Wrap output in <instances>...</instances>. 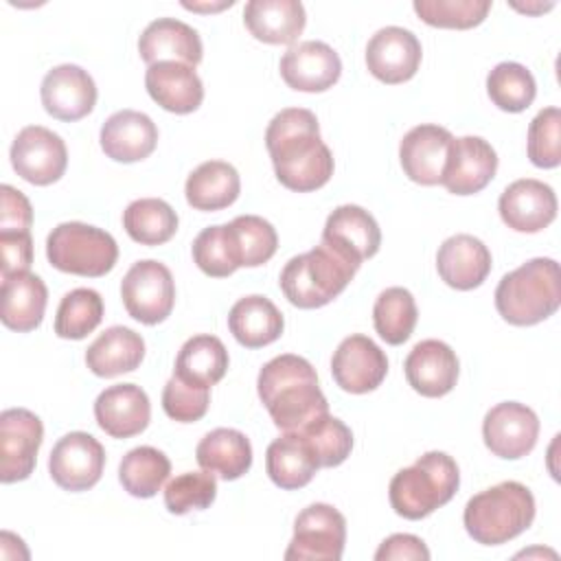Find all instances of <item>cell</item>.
I'll list each match as a JSON object with an SVG mask.
<instances>
[{"label":"cell","instance_id":"4","mask_svg":"<svg viewBox=\"0 0 561 561\" xmlns=\"http://www.w3.org/2000/svg\"><path fill=\"white\" fill-rule=\"evenodd\" d=\"M535 519V497L522 482L506 480L476 493L462 513L469 537L482 546H500L522 535Z\"/></svg>","mask_w":561,"mask_h":561},{"label":"cell","instance_id":"24","mask_svg":"<svg viewBox=\"0 0 561 561\" xmlns=\"http://www.w3.org/2000/svg\"><path fill=\"white\" fill-rule=\"evenodd\" d=\"M138 53L142 61H178L186 66H197L202 61V39L193 26L175 18H158L149 22L138 39Z\"/></svg>","mask_w":561,"mask_h":561},{"label":"cell","instance_id":"15","mask_svg":"<svg viewBox=\"0 0 561 561\" xmlns=\"http://www.w3.org/2000/svg\"><path fill=\"white\" fill-rule=\"evenodd\" d=\"M421 57L419 37L403 26L379 28L366 46L368 72L388 85L412 79L421 66Z\"/></svg>","mask_w":561,"mask_h":561},{"label":"cell","instance_id":"44","mask_svg":"<svg viewBox=\"0 0 561 561\" xmlns=\"http://www.w3.org/2000/svg\"><path fill=\"white\" fill-rule=\"evenodd\" d=\"M193 261L195 265L213 278L230 276L239 265L234 245L230 241L228 224L204 228L193 241Z\"/></svg>","mask_w":561,"mask_h":561},{"label":"cell","instance_id":"25","mask_svg":"<svg viewBox=\"0 0 561 561\" xmlns=\"http://www.w3.org/2000/svg\"><path fill=\"white\" fill-rule=\"evenodd\" d=\"M101 149L116 162H138L153 153L158 145L156 123L136 110L114 112L101 125Z\"/></svg>","mask_w":561,"mask_h":561},{"label":"cell","instance_id":"6","mask_svg":"<svg viewBox=\"0 0 561 561\" xmlns=\"http://www.w3.org/2000/svg\"><path fill=\"white\" fill-rule=\"evenodd\" d=\"M357 267L320 243L291 256L278 278L285 298L298 309H318L337 298L353 280Z\"/></svg>","mask_w":561,"mask_h":561},{"label":"cell","instance_id":"28","mask_svg":"<svg viewBox=\"0 0 561 561\" xmlns=\"http://www.w3.org/2000/svg\"><path fill=\"white\" fill-rule=\"evenodd\" d=\"M245 28L265 44H291L305 31L307 13L298 0H250L243 9Z\"/></svg>","mask_w":561,"mask_h":561},{"label":"cell","instance_id":"14","mask_svg":"<svg viewBox=\"0 0 561 561\" xmlns=\"http://www.w3.org/2000/svg\"><path fill=\"white\" fill-rule=\"evenodd\" d=\"M322 243L359 270L366 259L377 254L381 245V230L366 208L344 204L327 217Z\"/></svg>","mask_w":561,"mask_h":561},{"label":"cell","instance_id":"26","mask_svg":"<svg viewBox=\"0 0 561 561\" xmlns=\"http://www.w3.org/2000/svg\"><path fill=\"white\" fill-rule=\"evenodd\" d=\"M436 270L449 287L469 291L486 280L491 272V252L473 234H454L438 248Z\"/></svg>","mask_w":561,"mask_h":561},{"label":"cell","instance_id":"7","mask_svg":"<svg viewBox=\"0 0 561 561\" xmlns=\"http://www.w3.org/2000/svg\"><path fill=\"white\" fill-rule=\"evenodd\" d=\"M48 263L66 274L99 278L118 259V245L110 232L83 221H64L46 239Z\"/></svg>","mask_w":561,"mask_h":561},{"label":"cell","instance_id":"40","mask_svg":"<svg viewBox=\"0 0 561 561\" xmlns=\"http://www.w3.org/2000/svg\"><path fill=\"white\" fill-rule=\"evenodd\" d=\"M103 320V298L96 289L77 287L68 291L55 316V333L64 340H83Z\"/></svg>","mask_w":561,"mask_h":561},{"label":"cell","instance_id":"33","mask_svg":"<svg viewBox=\"0 0 561 561\" xmlns=\"http://www.w3.org/2000/svg\"><path fill=\"white\" fill-rule=\"evenodd\" d=\"M195 458L204 471L221 480H237L252 467V445L243 432L217 427L197 443Z\"/></svg>","mask_w":561,"mask_h":561},{"label":"cell","instance_id":"34","mask_svg":"<svg viewBox=\"0 0 561 561\" xmlns=\"http://www.w3.org/2000/svg\"><path fill=\"white\" fill-rule=\"evenodd\" d=\"M241 191L237 169L224 160L202 162L191 171L184 184L186 202L195 210H221L230 206Z\"/></svg>","mask_w":561,"mask_h":561},{"label":"cell","instance_id":"42","mask_svg":"<svg viewBox=\"0 0 561 561\" xmlns=\"http://www.w3.org/2000/svg\"><path fill=\"white\" fill-rule=\"evenodd\" d=\"M298 434L305 436L320 467H337L351 456L353 432L344 421L331 416L329 412L298 430Z\"/></svg>","mask_w":561,"mask_h":561},{"label":"cell","instance_id":"49","mask_svg":"<svg viewBox=\"0 0 561 561\" xmlns=\"http://www.w3.org/2000/svg\"><path fill=\"white\" fill-rule=\"evenodd\" d=\"M0 199V232H28L33 224V208L26 195L9 184H2Z\"/></svg>","mask_w":561,"mask_h":561},{"label":"cell","instance_id":"29","mask_svg":"<svg viewBox=\"0 0 561 561\" xmlns=\"http://www.w3.org/2000/svg\"><path fill=\"white\" fill-rule=\"evenodd\" d=\"M265 469L276 486L294 491L307 486L320 465L302 434L283 432V436L272 440L265 451Z\"/></svg>","mask_w":561,"mask_h":561},{"label":"cell","instance_id":"21","mask_svg":"<svg viewBox=\"0 0 561 561\" xmlns=\"http://www.w3.org/2000/svg\"><path fill=\"white\" fill-rule=\"evenodd\" d=\"M451 140V131L440 125L412 127L399 145V160L403 173L412 182L423 186L440 184Z\"/></svg>","mask_w":561,"mask_h":561},{"label":"cell","instance_id":"11","mask_svg":"<svg viewBox=\"0 0 561 561\" xmlns=\"http://www.w3.org/2000/svg\"><path fill=\"white\" fill-rule=\"evenodd\" d=\"M11 164L22 180L35 186L53 184L64 175L68 164L66 142L59 134L42 125H28L18 131L11 145Z\"/></svg>","mask_w":561,"mask_h":561},{"label":"cell","instance_id":"45","mask_svg":"<svg viewBox=\"0 0 561 561\" xmlns=\"http://www.w3.org/2000/svg\"><path fill=\"white\" fill-rule=\"evenodd\" d=\"M217 480L210 471H186L175 476L164 489V506L173 515L204 511L215 502Z\"/></svg>","mask_w":561,"mask_h":561},{"label":"cell","instance_id":"5","mask_svg":"<svg viewBox=\"0 0 561 561\" xmlns=\"http://www.w3.org/2000/svg\"><path fill=\"white\" fill-rule=\"evenodd\" d=\"M460 471L445 451H427L397 471L388 486L390 506L405 519H423L445 506L458 491Z\"/></svg>","mask_w":561,"mask_h":561},{"label":"cell","instance_id":"41","mask_svg":"<svg viewBox=\"0 0 561 561\" xmlns=\"http://www.w3.org/2000/svg\"><path fill=\"white\" fill-rule=\"evenodd\" d=\"M486 92L500 110L524 112L535 101L537 83L526 66L517 61H502L489 72Z\"/></svg>","mask_w":561,"mask_h":561},{"label":"cell","instance_id":"43","mask_svg":"<svg viewBox=\"0 0 561 561\" xmlns=\"http://www.w3.org/2000/svg\"><path fill=\"white\" fill-rule=\"evenodd\" d=\"M416 15L438 28H473L491 11V0H414Z\"/></svg>","mask_w":561,"mask_h":561},{"label":"cell","instance_id":"17","mask_svg":"<svg viewBox=\"0 0 561 561\" xmlns=\"http://www.w3.org/2000/svg\"><path fill=\"white\" fill-rule=\"evenodd\" d=\"M44 110L57 121H79L94 110V79L77 64H61L48 70L39 88Z\"/></svg>","mask_w":561,"mask_h":561},{"label":"cell","instance_id":"10","mask_svg":"<svg viewBox=\"0 0 561 561\" xmlns=\"http://www.w3.org/2000/svg\"><path fill=\"white\" fill-rule=\"evenodd\" d=\"M44 440L39 416L26 408H9L0 414V480L4 484L26 480Z\"/></svg>","mask_w":561,"mask_h":561},{"label":"cell","instance_id":"20","mask_svg":"<svg viewBox=\"0 0 561 561\" xmlns=\"http://www.w3.org/2000/svg\"><path fill=\"white\" fill-rule=\"evenodd\" d=\"M340 75V55L318 39L289 46L280 59L283 81L298 92H324L337 83Z\"/></svg>","mask_w":561,"mask_h":561},{"label":"cell","instance_id":"19","mask_svg":"<svg viewBox=\"0 0 561 561\" xmlns=\"http://www.w3.org/2000/svg\"><path fill=\"white\" fill-rule=\"evenodd\" d=\"M497 210L511 230L539 232L557 217V195L546 182L522 178L502 191Z\"/></svg>","mask_w":561,"mask_h":561},{"label":"cell","instance_id":"9","mask_svg":"<svg viewBox=\"0 0 561 561\" xmlns=\"http://www.w3.org/2000/svg\"><path fill=\"white\" fill-rule=\"evenodd\" d=\"M121 298L127 313L142 324L167 320L175 305V283L169 267L153 259L134 263L123 276Z\"/></svg>","mask_w":561,"mask_h":561},{"label":"cell","instance_id":"30","mask_svg":"<svg viewBox=\"0 0 561 561\" xmlns=\"http://www.w3.org/2000/svg\"><path fill=\"white\" fill-rule=\"evenodd\" d=\"M48 289L37 274L22 272L2 278V322L11 331L26 333L42 324Z\"/></svg>","mask_w":561,"mask_h":561},{"label":"cell","instance_id":"39","mask_svg":"<svg viewBox=\"0 0 561 561\" xmlns=\"http://www.w3.org/2000/svg\"><path fill=\"white\" fill-rule=\"evenodd\" d=\"M228 232L241 267H256L267 263L278 248V234L274 226L259 215L234 217L228 224Z\"/></svg>","mask_w":561,"mask_h":561},{"label":"cell","instance_id":"8","mask_svg":"<svg viewBox=\"0 0 561 561\" xmlns=\"http://www.w3.org/2000/svg\"><path fill=\"white\" fill-rule=\"evenodd\" d=\"M346 543V519L331 504L316 502L294 522V537L285 550L287 561H340Z\"/></svg>","mask_w":561,"mask_h":561},{"label":"cell","instance_id":"13","mask_svg":"<svg viewBox=\"0 0 561 561\" xmlns=\"http://www.w3.org/2000/svg\"><path fill=\"white\" fill-rule=\"evenodd\" d=\"M539 436L537 414L517 401L493 405L482 421V438L497 458L517 460L533 451Z\"/></svg>","mask_w":561,"mask_h":561},{"label":"cell","instance_id":"23","mask_svg":"<svg viewBox=\"0 0 561 561\" xmlns=\"http://www.w3.org/2000/svg\"><path fill=\"white\" fill-rule=\"evenodd\" d=\"M94 419L112 438H129L149 425L151 403L140 386L116 383L96 397Z\"/></svg>","mask_w":561,"mask_h":561},{"label":"cell","instance_id":"3","mask_svg":"<svg viewBox=\"0 0 561 561\" xmlns=\"http://www.w3.org/2000/svg\"><path fill=\"white\" fill-rule=\"evenodd\" d=\"M561 305L559 263L537 256L502 276L495 287L497 313L515 327H533L550 318Z\"/></svg>","mask_w":561,"mask_h":561},{"label":"cell","instance_id":"37","mask_svg":"<svg viewBox=\"0 0 561 561\" xmlns=\"http://www.w3.org/2000/svg\"><path fill=\"white\" fill-rule=\"evenodd\" d=\"M123 228L140 245H160L175 234L178 213L164 199L140 197L125 208Z\"/></svg>","mask_w":561,"mask_h":561},{"label":"cell","instance_id":"16","mask_svg":"<svg viewBox=\"0 0 561 561\" xmlns=\"http://www.w3.org/2000/svg\"><path fill=\"white\" fill-rule=\"evenodd\" d=\"M386 353L362 333L344 337L331 357V375L335 383L351 394L375 390L386 379Z\"/></svg>","mask_w":561,"mask_h":561},{"label":"cell","instance_id":"38","mask_svg":"<svg viewBox=\"0 0 561 561\" xmlns=\"http://www.w3.org/2000/svg\"><path fill=\"white\" fill-rule=\"evenodd\" d=\"M416 320L419 309L414 296L405 287H388L377 296L373 307V324L386 344H403L412 335Z\"/></svg>","mask_w":561,"mask_h":561},{"label":"cell","instance_id":"31","mask_svg":"<svg viewBox=\"0 0 561 561\" xmlns=\"http://www.w3.org/2000/svg\"><path fill=\"white\" fill-rule=\"evenodd\" d=\"M228 329L245 348H261L276 342L285 329L278 307L259 294L239 298L228 313Z\"/></svg>","mask_w":561,"mask_h":561},{"label":"cell","instance_id":"35","mask_svg":"<svg viewBox=\"0 0 561 561\" xmlns=\"http://www.w3.org/2000/svg\"><path fill=\"white\" fill-rule=\"evenodd\" d=\"M228 370V351L215 335L202 333L188 337L175 359L173 375L186 383L210 388L224 379Z\"/></svg>","mask_w":561,"mask_h":561},{"label":"cell","instance_id":"27","mask_svg":"<svg viewBox=\"0 0 561 561\" xmlns=\"http://www.w3.org/2000/svg\"><path fill=\"white\" fill-rule=\"evenodd\" d=\"M149 96L167 112L191 114L204 101V85L193 66L178 61L151 64L145 72Z\"/></svg>","mask_w":561,"mask_h":561},{"label":"cell","instance_id":"47","mask_svg":"<svg viewBox=\"0 0 561 561\" xmlns=\"http://www.w3.org/2000/svg\"><path fill=\"white\" fill-rule=\"evenodd\" d=\"M210 405V388L193 386L180 377H171L162 390V408L169 419L178 423L199 421Z\"/></svg>","mask_w":561,"mask_h":561},{"label":"cell","instance_id":"50","mask_svg":"<svg viewBox=\"0 0 561 561\" xmlns=\"http://www.w3.org/2000/svg\"><path fill=\"white\" fill-rule=\"evenodd\" d=\"M377 561H427L430 559V550L423 543L421 537L408 535V533H397L390 535L388 539L381 541V546L375 552Z\"/></svg>","mask_w":561,"mask_h":561},{"label":"cell","instance_id":"18","mask_svg":"<svg viewBox=\"0 0 561 561\" xmlns=\"http://www.w3.org/2000/svg\"><path fill=\"white\" fill-rule=\"evenodd\" d=\"M497 171V153L480 136L454 138L440 184L454 195L480 193Z\"/></svg>","mask_w":561,"mask_h":561},{"label":"cell","instance_id":"2","mask_svg":"<svg viewBox=\"0 0 561 561\" xmlns=\"http://www.w3.org/2000/svg\"><path fill=\"white\" fill-rule=\"evenodd\" d=\"M256 390L280 432H298L329 412L316 368L300 355L285 353L270 359L259 370Z\"/></svg>","mask_w":561,"mask_h":561},{"label":"cell","instance_id":"36","mask_svg":"<svg viewBox=\"0 0 561 561\" xmlns=\"http://www.w3.org/2000/svg\"><path fill=\"white\" fill-rule=\"evenodd\" d=\"M171 473V460L164 451L140 445L129 449L118 465V480L134 497H153Z\"/></svg>","mask_w":561,"mask_h":561},{"label":"cell","instance_id":"22","mask_svg":"<svg viewBox=\"0 0 561 561\" xmlns=\"http://www.w3.org/2000/svg\"><path fill=\"white\" fill-rule=\"evenodd\" d=\"M408 383L423 397L436 399L454 390L458 381V357L454 348L440 340H423L414 344L405 362Z\"/></svg>","mask_w":561,"mask_h":561},{"label":"cell","instance_id":"1","mask_svg":"<svg viewBox=\"0 0 561 561\" xmlns=\"http://www.w3.org/2000/svg\"><path fill=\"white\" fill-rule=\"evenodd\" d=\"M265 147L278 182L289 191H316L333 175V156L311 110L285 107L274 114L265 129Z\"/></svg>","mask_w":561,"mask_h":561},{"label":"cell","instance_id":"12","mask_svg":"<svg viewBox=\"0 0 561 561\" xmlns=\"http://www.w3.org/2000/svg\"><path fill=\"white\" fill-rule=\"evenodd\" d=\"M105 449L88 432H70L61 436L48 458V471L57 486L66 491H88L103 473Z\"/></svg>","mask_w":561,"mask_h":561},{"label":"cell","instance_id":"46","mask_svg":"<svg viewBox=\"0 0 561 561\" xmlns=\"http://www.w3.org/2000/svg\"><path fill=\"white\" fill-rule=\"evenodd\" d=\"M528 158L539 169L561 164V110L543 107L528 125Z\"/></svg>","mask_w":561,"mask_h":561},{"label":"cell","instance_id":"48","mask_svg":"<svg viewBox=\"0 0 561 561\" xmlns=\"http://www.w3.org/2000/svg\"><path fill=\"white\" fill-rule=\"evenodd\" d=\"M33 263L31 232H0V270L2 278L28 272Z\"/></svg>","mask_w":561,"mask_h":561},{"label":"cell","instance_id":"32","mask_svg":"<svg viewBox=\"0 0 561 561\" xmlns=\"http://www.w3.org/2000/svg\"><path fill=\"white\" fill-rule=\"evenodd\" d=\"M145 357V340L129 327L105 329L85 351V364L96 377L131 373Z\"/></svg>","mask_w":561,"mask_h":561}]
</instances>
